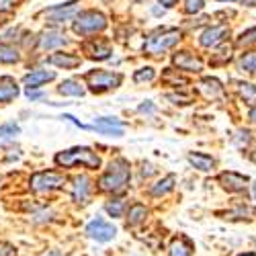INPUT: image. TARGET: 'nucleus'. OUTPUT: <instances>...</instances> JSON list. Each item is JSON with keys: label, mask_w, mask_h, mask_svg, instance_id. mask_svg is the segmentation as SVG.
<instances>
[{"label": "nucleus", "mask_w": 256, "mask_h": 256, "mask_svg": "<svg viewBox=\"0 0 256 256\" xmlns=\"http://www.w3.org/2000/svg\"><path fill=\"white\" fill-rule=\"evenodd\" d=\"M130 176H132L130 162L123 160V158H117L109 164L106 172L100 176L98 186H100V190H104V193H119V190H123L127 186Z\"/></svg>", "instance_id": "f257e3e1"}, {"label": "nucleus", "mask_w": 256, "mask_h": 256, "mask_svg": "<svg viewBox=\"0 0 256 256\" xmlns=\"http://www.w3.org/2000/svg\"><path fill=\"white\" fill-rule=\"evenodd\" d=\"M180 31L174 29V27H170V29H158L156 33H152L150 37L146 39V44H144V52L148 56H160L164 54L166 50L170 48H174L178 41H180Z\"/></svg>", "instance_id": "f03ea898"}, {"label": "nucleus", "mask_w": 256, "mask_h": 256, "mask_svg": "<svg viewBox=\"0 0 256 256\" xmlns=\"http://www.w3.org/2000/svg\"><path fill=\"white\" fill-rule=\"evenodd\" d=\"M84 164L86 168H98L100 158L90 150V148H72V150L60 152L56 156V164L60 166H74V164Z\"/></svg>", "instance_id": "7ed1b4c3"}, {"label": "nucleus", "mask_w": 256, "mask_h": 256, "mask_svg": "<svg viewBox=\"0 0 256 256\" xmlns=\"http://www.w3.org/2000/svg\"><path fill=\"white\" fill-rule=\"evenodd\" d=\"M104 27H106V18L96 10L80 12L74 20V31L78 35H92L96 31H102Z\"/></svg>", "instance_id": "20e7f679"}, {"label": "nucleus", "mask_w": 256, "mask_h": 256, "mask_svg": "<svg viewBox=\"0 0 256 256\" xmlns=\"http://www.w3.org/2000/svg\"><path fill=\"white\" fill-rule=\"evenodd\" d=\"M86 82L92 92H104L117 88L121 84V74H113V72H104V70H92L86 74Z\"/></svg>", "instance_id": "39448f33"}, {"label": "nucleus", "mask_w": 256, "mask_h": 256, "mask_svg": "<svg viewBox=\"0 0 256 256\" xmlns=\"http://www.w3.org/2000/svg\"><path fill=\"white\" fill-rule=\"evenodd\" d=\"M66 182L64 174L56 172V170H48V172H37L31 176V188L37 190V193H44V190H52L58 188Z\"/></svg>", "instance_id": "423d86ee"}, {"label": "nucleus", "mask_w": 256, "mask_h": 256, "mask_svg": "<svg viewBox=\"0 0 256 256\" xmlns=\"http://www.w3.org/2000/svg\"><path fill=\"white\" fill-rule=\"evenodd\" d=\"M86 234H88L90 238H94L96 242H109V240H113V238H115L117 230L113 228V224H109V222H104V220L96 218L94 222H90V224H88Z\"/></svg>", "instance_id": "0eeeda50"}, {"label": "nucleus", "mask_w": 256, "mask_h": 256, "mask_svg": "<svg viewBox=\"0 0 256 256\" xmlns=\"http://www.w3.org/2000/svg\"><path fill=\"white\" fill-rule=\"evenodd\" d=\"M84 54H88V58L92 60H106V58H111V46H109V41L102 39V37H94L90 41H86V44L82 46Z\"/></svg>", "instance_id": "6e6552de"}, {"label": "nucleus", "mask_w": 256, "mask_h": 256, "mask_svg": "<svg viewBox=\"0 0 256 256\" xmlns=\"http://www.w3.org/2000/svg\"><path fill=\"white\" fill-rule=\"evenodd\" d=\"M174 64L178 66V70H186V72H201L203 70V62L199 58H195L188 52H178L174 54Z\"/></svg>", "instance_id": "1a4fd4ad"}, {"label": "nucleus", "mask_w": 256, "mask_h": 256, "mask_svg": "<svg viewBox=\"0 0 256 256\" xmlns=\"http://www.w3.org/2000/svg\"><path fill=\"white\" fill-rule=\"evenodd\" d=\"M228 33H230V29H228L226 25L211 27V29H207V31L201 35V46H203V48H216V46H220L222 41L228 37Z\"/></svg>", "instance_id": "9d476101"}, {"label": "nucleus", "mask_w": 256, "mask_h": 256, "mask_svg": "<svg viewBox=\"0 0 256 256\" xmlns=\"http://www.w3.org/2000/svg\"><path fill=\"white\" fill-rule=\"evenodd\" d=\"M220 182L226 190H232V193H238V190H244L248 176H242L238 172H222L220 174Z\"/></svg>", "instance_id": "9b49d317"}, {"label": "nucleus", "mask_w": 256, "mask_h": 256, "mask_svg": "<svg viewBox=\"0 0 256 256\" xmlns=\"http://www.w3.org/2000/svg\"><path fill=\"white\" fill-rule=\"evenodd\" d=\"M76 12H78L76 4L70 2V4H66V6H56V8L48 10L46 14H48V18H50V23H64V20L72 18Z\"/></svg>", "instance_id": "f8f14e48"}, {"label": "nucleus", "mask_w": 256, "mask_h": 256, "mask_svg": "<svg viewBox=\"0 0 256 256\" xmlns=\"http://www.w3.org/2000/svg\"><path fill=\"white\" fill-rule=\"evenodd\" d=\"M199 92L205 98H220L224 94V86L220 84V80H216V78H203L199 82Z\"/></svg>", "instance_id": "ddd939ff"}, {"label": "nucleus", "mask_w": 256, "mask_h": 256, "mask_svg": "<svg viewBox=\"0 0 256 256\" xmlns=\"http://www.w3.org/2000/svg\"><path fill=\"white\" fill-rule=\"evenodd\" d=\"M64 44H66V37H64V33H60V31H46L39 37L41 50H54V48H60Z\"/></svg>", "instance_id": "4468645a"}, {"label": "nucleus", "mask_w": 256, "mask_h": 256, "mask_svg": "<svg viewBox=\"0 0 256 256\" xmlns=\"http://www.w3.org/2000/svg\"><path fill=\"white\" fill-rule=\"evenodd\" d=\"M190 254H193V244L184 236L174 238L168 246V256H190Z\"/></svg>", "instance_id": "2eb2a0df"}, {"label": "nucleus", "mask_w": 256, "mask_h": 256, "mask_svg": "<svg viewBox=\"0 0 256 256\" xmlns=\"http://www.w3.org/2000/svg\"><path fill=\"white\" fill-rule=\"evenodd\" d=\"M80 62L82 60L78 56H72V54H54V56H50V64H54V66H60V68H66V70L78 68Z\"/></svg>", "instance_id": "dca6fc26"}, {"label": "nucleus", "mask_w": 256, "mask_h": 256, "mask_svg": "<svg viewBox=\"0 0 256 256\" xmlns=\"http://www.w3.org/2000/svg\"><path fill=\"white\" fill-rule=\"evenodd\" d=\"M18 94V86L10 76L0 78V102H8Z\"/></svg>", "instance_id": "f3484780"}, {"label": "nucleus", "mask_w": 256, "mask_h": 256, "mask_svg": "<svg viewBox=\"0 0 256 256\" xmlns=\"http://www.w3.org/2000/svg\"><path fill=\"white\" fill-rule=\"evenodd\" d=\"M54 78H56L54 72H48V70H35V72H31V74H27V76L23 78V82L27 84L29 88H37V86H41V84H46V82H50V80H54Z\"/></svg>", "instance_id": "a211bd4d"}, {"label": "nucleus", "mask_w": 256, "mask_h": 256, "mask_svg": "<svg viewBox=\"0 0 256 256\" xmlns=\"http://www.w3.org/2000/svg\"><path fill=\"white\" fill-rule=\"evenodd\" d=\"M74 184H72V197H74V201H78V203H82L84 199L88 197V188H90V180L86 178V176H76L74 180H72Z\"/></svg>", "instance_id": "6ab92c4d"}, {"label": "nucleus", "mask_w": 256, "mask_h": 256, "mask_svg": "<svg viewBox=\"0 0 256 256\" xmlns=\"http://www.w3.org/2000/svg\"><path fill=\"white\" fill-rule=\"evenodd\" d=\"M188 162L193 164L197 170H201V172H209V170H213V166H216V160H213L211 156L199 154V152L188 154Z\"/></svg>", "instance_id": "aec40b11"}, {"label": "nucleus", "mask_w": 256, "mask_h": 256, "mask_svg": "<svg viewBox=\"0 0 256 256\" xmlns=\"http://www.w3.org/2000/svg\"><path fill=\"white\" fill-rule=\"evenodd\" d=\"M146 216H148V209H146L142 203L132 205L130 213H127V226H138V224H142V222L146 220Z\"/></svg>", "instance_id": "412c9836"}, {"label": "nucleus", "mask_w": 256, "mask_h": 256, "mask_svg": "<svg viewBox=\"0 0 256 256\" xmlns=\"http://www.w3.org/2000/svg\"><path fill=\"white\" fill-rule=\"evenodd\" d=\"M60 92L66 94V96H82L84 88H82V84L76 82V80H64L60 84Z\"/></svg>", "instance_id": "4be33fe9"}, {"label": "nucleus", "mask_w": 256, "mask_h": 256, "mask_svg": "<svg viewBox=\"0 0 256 256\" xmlns=\"http://www.w3.org/2000/svg\"><path fill=\"white\" fill-rule=\"evenodd\" d=\"M238 94L244 98V102L248 104H256V86L250 82H240L238 84Z\"/></svg>", "instance_id": "5701e85b"}, {"label": "nucleus", "mask_w": 256, "mask_h": 256, "mask_svg": "<svg viewBox=\"0 0 256 256\" xmlns=\"http://www.w3.org/2000/svg\"><path fill=\"white\" fill-rule=\"evenodd\" d=\"M172 188H174V176H172V174H168L166 178L158 180V182L152 186V195L160 197V195H166L168 190H172Z\"/></svg>", "instance_id": "b1692460"}, {"label": "nucleus", "mask_w": 256, "mask_h": 256, "mask_svg": "<svg viewBox=\"0 0 256 256\" xmlns=\"http://www.w3.org/2000/svg\"><path fill=\"white\" fill-rule=\"evenodd\" d=\"M254 44H256V27L244 31V33L236 39V46H238V48H248V46H254Z\"/></svg>", "instance_id": "393cba45"}, {"label": "nucleus", "mask_w": 256, "mask_h": 256, "mask_svg": "<svg viewBox=\"0 0 256 256\" xmlns=\"http://www.w3.org/2000/svg\"><path fill=\"white\" fill-rule=\"evenodd\" d=\"M16 60H18V54H16L14 48H10V46H0V62H2V64H12V62H16Z\"/></svg>", "instance_id": "a878e982"}, {"label": "nucleus", "mask_w": 256, "mask_h": 256, "mask_svg": "<svg viewBox=\"0 0 256 256\" xmlns=\"http://www.w3.org/2000/svg\"><path fill=\"white\" fill-rule=\"evenodd\" d=\"M240 68L250 74H256V52H250L240 60Z\"/></svg>", "instance_id": "bb28decb"}, {"label": "nucleus", "mask_w": 256, "mask_h": 256, "mask_svg": "<svg viewBox=\"0 0 256 256\" xmlns=\"http://www.w3.org/2000/svg\"><path fill=\"white\" fill-rule=\"evenodd\" d=\"M154 76H156V72H154L152 68H142V70H138V72L134 74V80H136V82H152Z\"/></svg>", "instance_id": "cd10ccee"}, {"label": "nucleus", "mask_w": 256, "mask_h": 256, "mask_svg": "<svg viewBox=\"0 0 256 256\" xmlns=\"http://www.w3.org/2000/svg\"><path fill=\"white\" fill-rule=\"evenodd\" d=\"M162 80H164L166 84H172V86H178V84H186V80H184V78L176 76V74H174V70H170V68H168V70L164 72Z\"/></svg>", "instance_id": "c85d7f7f"}, {"label": "nucleus", "mask_w": 256, "mask_h": 256, "mask_svg": "<svg viewBox=\"0 0 256 256\" xmlns=\"http://www.w3.org/2000/svg\"><path fill=\"white\" fill-rule=\"evenodd\" d=\"M123 207H125V201H123V199H117V201L106 203V211H109V216H113V218H119V216H121Z\"/></svg>", "instance_id": "c756f323"}, {"label": "nucleus", "mask_w": 256, "mask_h": 256, "mask_svg": "<svg viewBox=\"0 0 256 256\" xmlns=\"http://www.w3.org/2000/svg\"><path fill=\"white\" fill-rule=\"evenodd\" d=\"M18 134V125L14 123H6V125H0V138H10Z\"/></svg>", "instance_id": "7c9ffc66"}, {"label": "nucleus", "mask_w": 256, "mask_h": 256, "mask_svg": "<svg viewBox=\"0 0 256 256\" xmlns=\"http://www.w3.org/2000/svg\"><path fill=\"white\" fill-rule=\"evenodd\" d=\"M98 132L106 134V136H115V138H121L123 132H121V127H109V125H94Z\"/></svg>", "instance_id": "2f4dec72"}, {"label": "nucleus", "mask_w": 256, "mask_h": 256, "mask_svg": "<svg viewBox=\"0 0 256 256\" xmlns=\"http://www.w3.org/2000/svg\"><path fill=\"white\" fill-rule=\"evenodd\" d=\"M203 8V0H184V10L186 12H199Z\"/></svg>", "instance_id": "473e14b6"}, {"label": "nucleus", "mask_w": 256, "mask_h": 256, "mask_svg": "<svg viewBox=\"0 0 256 256\" xmlns=\"http://www.w3.org/2000/svg\"><path fill=\"white\" fill-rule=\"evenodd\" d=\"M230 58H232V46L224 48V50L218 54V58H213V64H224V62H228Z\"/></svg>", "instance_id": "72a5a7b5"}, {"label": "nucleus", "mask_w": 256, "mask_h": 256, "mask_svg": "<svg viewBox=\"0 0 256 256\" xmlns=\"http://www.w3.org/2000/svg\"><path fill=\"white\" fill-rule=\"evenodd\" d=\"M94 125H109V127H121L123 123L119 119H113V117H102V119H96Z\"/></svg>", "instance_id": "f704fd0d"}, {"label": "nucleus", "mask_w": 256, "mask_h": 256, "mask_svg": "<svg viewBox=\"0 0 256 256\" xmlns=\"http://www.w3.org/2000/svg\"><path fill=\"white\" fill-rule=\"evenodd\" d=\"M168 100H172L176 104H188L190 102V98L184 96V94H168Z\"/></svg>", "instance_id": "c9c22d12"}, {"label": "nucleus", "mask_w": 256, "mask_h": 256, "mask_svg": "<svg viewBox=\"0 0 256 256\" xmlns=\"http://www.w3.org/2000/svg\"><path fill=\"white\" fill-rule=\"evenodd\" d=\"M0 256H16V252H14V248H12V246L0 242Z\"/></svg>", "instance_id": "e433bc0d"}, {"label": "nucleus", "mask_w": 256, "mask_h": 256, "mask_svg": "<svg viewBox=\"0 0 256 256\" xmlns=\"http://www.w3.org/2000/svg\"><path fill=\"white\" fill-rule=\"evenodd\" d=\"M14 2H16V0H0V10H8V8H12Z\"/></svg>", "instance_id": "4c0bfd02"}, {"label": "nucleus", "mask_w": 256, "mask_h": 256, "mask_svg": "<svg viewBox=\"0 0 256 256\" xmlns=\"http://www.w3.org/2000/svg\"><path fill=\"white\" fill-rule=\"evenodd\" d=\"M140 111H142V113H152V111H154V104H152V102H146V104L140 106Z\"/></svg>", "instance_id": "58836bf2"}, {"label": "nucleus", "mask_w": 256, "mask_h": 256, "mask_svg": "<svg viewBox=\"0 0 256 256\" xmlns=\"http://www.w3.org/2000/svg\"><path fill=\"white\" fill-rule=\"evenodd\" d=\"M39 256H62L60 250H46V252H41Z\"/></svg>", "instance_id": "ea45409f"}, {"label": "nucleus", "mask_w": 256, "mask_h": 256, "mask_svg": "<svg viewBox=\"0 0 256 256\" xmlns=\"http://www.w3.org/2000/svg\"><path fill=\"white\" fill-rule=\"evenodd\" d=\"M160 4L166 6V8H172V6L176 4V0H160Z\"/></svg>", "instance_id": "a19ab883"}, {"label": "nucleus", "mask_w": 256, "mask_h": 256, "mask_svg": "<svg viewBox=\"0 0 256 256\" xmlns=\"http://www.w3.org/2000/svg\"><path fill=\"white\" fill-rule=\"evenodd\" d=\"M246 6H256V0H242Z\"/></svg>", "instance_id": "79ce46f5"}, {"label": "nucleus", "mask_w": 256, "mask_h": 256, "mask_svg": "<svg viewBox=\"0 0 256 256\" xmlns=\"http://www.w3.org/2000/svg\"><path fill=\"white\" fill-rule=\"evenodd\" d=\"M250 119H252V121H254V123H256V106H254V109H252V111H250Z\"/></svg>", "instance_id": "37998d69"}, {"label": "nucleus", "mask_w": 256, "mask_h": 256, "mask_svg": "<svg viewBox=\"0 0 256 256\" xmlns=\"http://www.w3.org/2000/svg\"><path fill=\"white\" fill-rule=\"evenodd\" d=\"M240 256H256V252H246V254H240Z\"/></svg>", "instance_id": "c03bdc74"}, {"label": "nucleus", "mask_w": 256, "mask_h": 256, "mask_svg": "<svg viewBox=\"0 0 256 256\" xmlns=\"http://www.w3.org/2000/svg\"><path fill=\"white\" fill-rule=\"evenodd\" d=\"M252 195H254V199H256V182H254V186H252Z\"/></svg>", "instance_id": "a18cd8bd"}, {"label": "nucleus", "mask_w": 256, "mask_h": 256, "mask_svg": "<svg viewBox=\"0 0 256 256\" xmlns=\"http://www.w3.org/2000/svg\"><path fill=\"white\" fill-rule=\"evenodd\" d=\"M224 2H226V0H224Z\"/></svg>", "instance_id": "49530a36"}]
</instances>
